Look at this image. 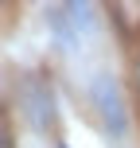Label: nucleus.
<instances>
[{"instance_id":"f257e3e1","label":"nucleus","mask_w":140,"mask_h":148,"mask_svg":"<svg viewBox=\"0 0 140 148\" xmlns=\"http://www.w3.org/2000/svg\"><path fill=\"white\" fill-rule=\"evenodd\" d=\"M94 101L101 105V117L109 129H117V133H125V113H121V97H117V86H113V78H97L94 82Z\"/></svg>"},{"instance_id":"f03ea898","label":"nucleus","mask_w":140,"mask_h":148,"mask_svg":"<svg viewBox=\"0 0 140 148\" xmlns=\"http://www.w3.org/2000/svg\"><path fill=\"white\" fill-rule=\"evenodd\" d=\"M0 148H8V125H4V117H0Z\"/></svg>"}]
</instances>
